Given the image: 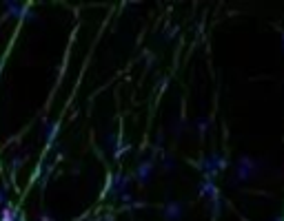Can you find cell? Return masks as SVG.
I'll return each instance as SVG.
<instances>
[{"instance_id":"6da1fadb","label":"cell","mask_w":284,"mask_h":221,"mask_svg":"<svg viewBox=\"0 0 284 221\" xmlns=\"http://www.w3.org/2000/svg\"><path fill=\"white\" fill-rule=\"evenodd\" d=\"M262 166L265 162L260 159H253V157H247V155H240L238 162H235V170H233V177L229 179V186H238V184H245V182H251L260 175Z\"/></svg>"},{"instance_id":"7a4b0ae2","label":"cell","mask_w":284,"mask_h":221,"mask_svg":"<svg viewBox=\"0 0 284 221\" xmlns=\"http://www.w3.org/2000/svg\"><path fill=\"white\" fill-rule=\"evenodd\" d=\"M182 215H185V204L180 202H169L165 206V219L167 221H180Z\"/></svg>"},{"instance_id":"3957f363","label":"cell","mask_w":284,"mask_h":221,"mask_svg":"<svg viewBox=\"0 0 284 221\" xmlns=\"http://www.w3.org/2000/svg\"><path fill=\"white\" fill-rule=\"evenodd\" d=\"M138 173H140V175H138V179H140V182L142 184H147L149 182V177H151V173H153V162L151 164H145V166H140V168H138Z\"/></svg>"},{"instance_id":"277c9868","label":"cell","mask_w":284,"mask_h":221,"mask_svg":"<svg viewBox=\"0 0 284 221\" xmlns=\"http://www.w3.org/2000/svg\"><path fill=\"white\" fill-rule=\"evenodd\" d=\"M195 126H198L200 135H205V131L209 129V119H207V117H202V119H198V122H195Z\"/></svg>"},{"instance_id":"5b68a950","label":"cell","mask_w":284,"mask_h":221,"mask_svg":"<svg viewBox=\"0 0 284 221\" xmlns=\"http://www.w3.org/2000/svg\"><path fill=\"white\" fill-rule=\"evenodd\" d=\"M273 221H282V217H275V219H273Z\"/></svg>"},{"instance_id":"8992f818","label":"cell","mask_w":284,"mask_h":221,"mask_svg":"<svg viewBox=\"0 0 284 221\" xmlns=\"http://www.w3.org/2000/svg\"><path fill=\"white\" fill-rule=\"evenodd\" d=\"M282 46H284V33H282Z\"/></svg>"}]
</instances>
